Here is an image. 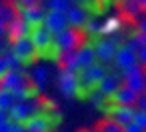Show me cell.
<instances>
[{
	"instance_id": "1",
	"label": "cell",
	"mask_w": 146,
	"mask_h": 132,
	"mask_svg": "<svg viewBox=\"0 0 146 132\" xmlns=\"http://www.w3.org/2000/svg\"><path fill=\"white\" fill-rule=\"evenodd\" d=\"M58 90L66 96V98H80L86 100V90L80 86V80L74 72H68L64 68H60L58 72Z\"/></svg>"
},
{
	"instance_id": "2",
	"label": "cell",
	"mask_w": 146,
	"mask_h": 132,
	"mask_svg": "<svg viewBox=\"0 0 146 132\" xmlns=\"http://www.w3.org/2000/svg\"><path fill=\"white\" fill-rule=\"evenodd\" d=\"M106 72H108V66L96 60L94 64L80 68L76 76H78V80H80V86L88 92V90H92V88H96V86H98V82L104 78V74H106Z\"/></svg>"
},
{
	"instance_id": "3",
	"label": "cell",
	"mask_w": 146,
	"mask_h": 132,
	"mask_svg": "<svg viewBox=\"0 0 146 132\" xmlns=\"http://www.w3.org/2000/svg\"><path fill=\"white\" fill-rule=\"evenodd\" d=\"M52 44H54L60 52L76 50V48L82 44V34H80V30H74V28L66 26L64 30L52 34Z\"/></svg>"
},
{
	"instance_id": "4",
	"label": "cell",
	"mask_w": 146,
	"mask_h": 132,
	"mask_svg": "<svg viewBox=\"0 0 146 132\" xmlns=\"http://www.w3.org/2000/svg\"><path fill=\"white\" fill-rule=\"evenodd\" d=\"M8 50L18 58L20 66H30L34 60H36V50L30 42V38H18V40H12L8 42Z\"/></svg>"
},
{
	"instance_id": "5",
	"label": "cell",
	"mask_w": 146,
	"mask_h": 132,
	"mask_svg": "<svg viewBox=\"0 0 146 132\" xmlns=\"http://www.w3.org/2000/svg\"><path fill=\"white\" fill-rule=\"evenodd\" d=\"M38 110H40V98L38 100H26V102H14L6 110V114H8V120L12 124H24V120Z\"/></svg>"
},
{
	"instance_id": "6",
	"label": "cell",
	"mask_w": 146,
	"mask_h": 132,
	"mask_svg": "<svg viewBox=\"0 0 146 132\" xmlns=\"http://www.w3.org/2000/svg\"><path fill=\"white\" fill-rule=\"evenodd\" d=\"M28 38H30V42H32V46H34V50H36V58H44L46 52H48L50 46H52V34L40 24V26L30 28Z\"/></svg>"
},
{
	"instance_id": "7",
	"label": "cell",
	"mask_w": 146,
	"mask_h": 132,
	"mask_svg": "<svg viewBox=\"0 0 146 132\" xmlns=\"http://www.w3.org/2000/svg\"><path fill=\"white\" fill-rule=\"evenodd\" d=\"M92 48H94V54H96V60L102 62V64H108L112 62L114 58V52L118 48V44L114 42L112 36H98L92 40Z\"/></svg>"
},
{
	"instance_id": "8",
	"label": "cell",
	"mask_w": 146,
	"mask_h": 132,
	"mask_svg": "<svg viewBox=\"0 0 146 132\" xmlns=\"http://www.w3.org/2000/svg\"><path fill=\"white\" fill-rule=\"evenodd\" d=\"M28 132H52V122H50V112H34L32 116H28L22 124Z\"/></svg>"
},
{
	"instance_id": "9",
	"label": "cell",
	"mask_w": 146,
	"mask_h": 132,
	"mask_svg": "<svg viewBox=\"0 0 146 132\" xmlns=\"http://www.w3.org/2000/svg\"><path fill=\"white\" fill-rule=\"evenodd\" d=\"M14 10H16V16L22 18L30 28L40 26L42 24V18H44V12H46L42 6H14Z\"/></svg>"
},
{
	"instance_id": "10",
	"label": "cell",
	"mask_w": 146,
	"mask_h": 132,
	"mask_svg": "<svg viewBox=\"0 0 146 132\" xmlns=\"http://www.w3.org/2000/svg\"><path fill=\"white\" fill-rule=\"evenodd\" d=\"M24 84H28V74L22 68L20 70H6V74L0 78V88L8 90V92H14Z\"/></svg>"
},
{
	"instance_id": "11",
	"label": "cell",
	"mask_w": 146,
	"mask_h": 132,
	"mask_svg": "<svg viewBox=\"0 0 146 132\" xmlns=\"http://www.w3.org/2000/svg\"><path fill=\"white\" fill-rule=\"evenodd\" d=\"M112 62H114V68L120 72V70H124V68H128V66L136 64V50H134V48H130L126 42H122V44L116 48Z\"/></svg>"
},
{
	"instance_id": "12",
	"label": "cell",
	"mask_w": 146,
	"mask_h": 132,
	"mask_svg": "<svg viewBox=\"0 0 146 132\" xmlns=\"http://www.w3.org/2000/svg\"><path fill=\"white\" fill-rule=\"evenodd\" d=\"M126 28V22L120 14H110L104 20H100V28H98V36H114L120 34Z\"/></svg>"
},
{
	"instance_id": "13",
	"label": "cell",
	"mask_w": 146,
	"mask_h": 132,
	"mask_svg": "<svg viewBox=\"0 0 146 132\" xmlns=\"http://www.w3.org/2000/svg\"><path fill=\"white\" fill-rule=\"evenodd\" d=\"M42 26L50 34H56V32H60V30H64L68 26L66 14L64 12H56V10H46L44 12V18H42Z\"/></svg>"
},
{
	"instance_id": "14",
	"label": "cell",
	"mask_w": 146,
	"mask_h": 132,
	"mask_svg": "<svg viewBox=\"0 0 146 132\" xmlns=\"http://www.w3.org/2000/svg\"><path fill=\"white\" fill-rule=\"evenodd\" d=\"M64 14H66V22H68V26H70V28H74V30H80V28L84 26L86 18L90 16L82 4H72Z\"/></svg>"
},
{
	"instance_id": "15",
	"label": "cell",
	"mask_w": 146,
	"mask_h": 132,
	"mask_svg": "<svg viewBox=\"0 0 146 132\" xmlns=\"http://www.w3.org/2000/svg\"><path fill=\"white\" fill-rule=\"evenodd\" d=\"M28 34H30V26H28L22 18H18V16H14V18L6 24V38H8V42L18 40V38H26Z\"/></svg>"
},
{
	"instance_id": "16",
	"label": "cell",
	"mask_w": 146,
	"mask_h": 132,
	"mask_svg": "<svg viewBox=\"0 0 146 132\" xmlns=\"http://www.w3.org/2000/svg\"><path fill=\"white\" fill-rule=\"evenodd\" d=\"M134 108H136V106H126V104H112V108H110V114H108V120H114L116 124L124 126V124L132 122Z\"/></svg>"
},
{
	"instance_id": "17",
	"label": "cell",
	"mask_w": 146,
	"mask_h": 132,
	"mask_svg": "<svg viewBox=\"0 0 146 132\" xmlns=\"http://www.w3.org/2000/svg\"><path fill=\"white\" fill-rule=\"evenodd\" d=\"M136 92H132L128 86H124V84H120L106 100L108 102H112V104H126V106H134V102H136Z\"/></svg>"
},
{
	"instance_id": "18",
	"label": "cell",
	"mask_w": 146,
	"mask_h": 132,
	"mask_svg": "<svg viewBox=\"0 0 146 132\" xmlns=\"http://www.w3.org/2000/svg\"><path fill=\"white\" fill-rule=\"evenodd\" d=\"M120 84H122V76H120L118 72H110V70H108V72L104 74V78L98 82L96 88H98V92H102V96L108 98V96H110Z\"/></svg>"
},
{
	"instance_id": "19",
	"label": "cell",
	"mask_w": 146,
	"mask_h": 132,
	"mask_svg": "<svg viewBox=\"0 0 146 132\" xmlns=\"http://www.w3.org/2000/svg\"><path fill=\"white\" fill-rule=\"evenodd\" d=\"M40 94H42V88H38V86H36V84H32V82H28V84H24V86H20L18 90H14V92H12L14 102L38 100V98H40Z\"/></svg>"
},
{
	"instance_id": "20",
	"label": "cell",
	"mask_w": 146,
	"mask_h": 132,
	"mask_svg": "<svg viewBox=\"0 0 146 132\" xmlns=\"http://www.w3.org/2000/svg\"><path fill=\"white\" fill-rule=\"evenodd\" d=\"M76 58H78V66L80 68L90 66V64L96 62V54H94V48H92V40H86V42H82L76 48Z\"/></svg>"
},
{
	"instance_id": "21",
	"label": "cell",
	"mask_w": 146,
	"mask_h": 132,
	"mask_svg": "<svg viewBox=\"0 0 146 132\" xmlns=\"http://www.w3.org/2000/svg\"><path fill=\"white\" fill-rule=\"evenodd\" d=\"M122 84L128 86V88H130L132 92H136V94L146 92V78H144V72H142V74H132V76L122 78Z\"/></svg>"
},
{
	"instance_id": "22",
	"label": "cell",
	"mask_w": 146,
	"mask_h": 132,
	"mask_svg": "<svg viewBox=\"0 0 146 132\" xmlns=\"http://www.w3.org/2000/svg\"><path fill=\"white\" fill-rule=\"evenodd\" d=\"M64 70H68V72H74V74H78V70H80V66H78V58H76V50H68V52H62V56H60V62H58Z\"/></svg>"
},
{
	"instance_id": "23",
	"label": "cell",
	"mask_w": 146,
	"mask_h": 132,
	"mask_svg": "<svg viewBox=\"0 0 146 132\" xmlns=\"http://www.w3.org/2000/svg\"><path fill=\"white\" fill-rule=\"evenodd\" d=\"M98 28H100V20L96 16H88L84 26L80 28V34H84L88 40H94V38H98Z\"/></svg>"
},
{
	"instance_id": "24",
	"label": "cell",
	"mask_w": 146,
	"mask_h": 132,
	"mask_svg": "<svg viewBox=\"0 0 146 132\" xmlns=\"http://www.w3.org/2000/svg\"><path fill=\"white\" fill-rule=\"evenodd\" d=\"M120 10H122V14L128 16V18H138V16L142 14L140 4H138V2H132V0H122V2H120Z\"/></svg>"
},
{
	"instance_id": "25",
	"label": "cell",
	"mask_w": 146,
	"mask_h": 132,
	"mask_svg": "<svg viewBox=\"0 0 146 132\" xmlns=\"http://www.w3.org/2000/svg\"><path fill=\"white\" fill-rule=\"evenodd\" d=\"M30 82L36 84L38 88H44L46 82H48V70L44 66H36L32 72H30Z\"/></svg>"
},
{
	"instance_id": "26",
	"label": "cell",
	"mask_w": 146,
	"mask_h": 132,
	"mask_svg": "<svg viewBox=\"0 0 146 132\" xmlns=\"http://www.w3.org/2000/svg\"><path fill=\"white\" fill-rule=\"evenodd\" d=\"M74 4V0H44L46 10H56V12H66Z\"/></svg>"
},
{
	"instance_id": "27",
	"label": "cell",
	"mask_w": 146,
	"mask_h": 132,
	"mask_svg": "<svg viewBox=\"0 0 146 132\" xmlns=\"http://www.w3.org/2000/svg\"><path fill=\"white\" fill-rule=\"evenodd\" d=\"M14 16H16V10H14L12 4H8V2H0V22L6 26Z\"/></svg>"
},
{
	"instance_id": "28",
	"label": "cell",
	"mask_w": 146,
	"mask_h": 132,
	"mask_svg": "<svg viewBox=\"0 0 146 132\" xmlns=\"http://www.w3.org/2000/svg\"><path fill=\"white\" fill-rule=\"evenodd\" d=\"M0 56L4 58V64H6V68H8V70H20V68H22V66H20V62H18V58L8 50V46L4 48V52L0 54Z\"/></svg>"
},
{
	"instance_id": "29",
	"label": "cell",
	"mask_w": 146,
	"mask_h": 132,
	"mask_svg": "<svg viewBox=\"0 0 146 132\" xmlns=\"http://www.w3.org/2000/svg\"><path fill=\"white\" fill-rule=\"evenodd\" d=\"M12 104H14V96H12V92L0 88V110H4V112H6Z\"/></svg>"
},
{
	"instance_id": "30",
	"label": "cell",
	"mask_w": 146,
	"mask_h": 132,
	"mask_svg": "<svg viewBox=\"0 0 146 132\" xmlns=\"http://www.w3.org/2000/svg\"><path fill=\"white\" fill-rule=\"evenodd\" d=\"M86 100H90L94 106H100L102 102H106V96H102V92H98V88H92L86 92Z\"/></svg>"
},
{
	"instance_id": "31",
	"label": "cell",
	"mask_w": 146,
	"mask_h": 132,
	"mask_svg": "<svg viewBox=\"0 0 146 132\" xmlns=\"http://www.w3.org/2000/svg\"><path fill=\"white\" fill-rule=\"evenodd\" d=\"M40 110L42 112H54V110H58V104L52 98H42L40 100Z\"/></svg>"
},
{
	"instance_id": "32",
	"label": "cell",
	"mask_w": 146,
	"mask_h": 132,
	"mask_svg": "<svg viewBox=\"0 0 146 132\" xmlns=\"http://www.w3.org/2000/svg\"><path fill=\"white\" fill-rule=\"evenodd\" d=\"M98 130H100V132H122V126L116 124L114 120H106V122H102V126H100Z\"/></svg>"
},
{
	"instance_id": "33",
	"label": "cell",
	"mask_w": 146,
	"mask_h": 132,
	"mask_svg": "<svg viewBox=\"0 0 146 132\" xmlns=\"http://www.w3.org/2000/svg\"><path fill=\"white\" fill-rule=\"evenodd\" d=\"M132 122L144 128V124H146V110H140V108H134V116H132Z\"/></svg>"
},
{
	"instance_id": "34",
	"label": "cell",
	"mask_w": 146,
	"mask_h": 132,
	"mask_svg": "<svg viewBox=\"0 0 146 132\" xmlns=\"http://www.w3.org/2000/svg\"><path fill=\"white\" fill-rule=\"evenodd\" d=\"M136 62L146 70V46H140V48L136 50Z\"/></svg>"
},
{
	"instance_id": "35",
	"label": "cell",
	"mask_w": 146,
	"mask_h": 132,
	"mask_svg": "<svg viewBox=\"0 0 146 132\" xmlns=\"http://www.w3.org/2000/svg\"><path fill=\"white\" fill-rule=\"evenodd\" d=\"M50 122H52V130H54V128H58V126L62 124V114H60L58 110L50 112Z\"/></svg>"
},
{
	"instance_id": "36",
	"label": "cell",
	"mask_w": 146,
	"mask_h": 132,
	"mask_svg": "<svg viewBox=\"0 0 146 132\" xmlns=\"http://www.w3.org/2000/svg\"><path fill=\"white\" fill-rule=\"evenodd\" d=\"M122 132H146L142 126H138V124H134V122H128V124H124L122 126Z\"/></svg>"
},
{
	"instance_id": "37",
	"label": "cell",
	"mask_w": 146,
	"mask_h": 132,
	"mask_svg": "<svg viewBox=\"0 0 146 132\" xmlns=\"http://www.w3.org/2000/svg\"><path fill=\"white\" fill-rule=\"evenodd\" d=\"M42 0H14V6H40Z\"/></svg>"
},
{
	"instance_id": "38",
	"label": "cell",
	"mask_w": 146,
	"mask_h": 132,
	"mask_svg": "<svg viewBox=\"0 0 146 132\" xmlns=\"http://www.w3.org/2000/svg\"><path fill=\"white\" fill-rule=\"evenodd\" d=\"M134 106H136V108H140V110H146V92H142V94H138V96H136Z\"/></svg>"
},
{
	"instance_id": "39",
	"label": "cell",
	"mask_w": 146,
	"mask_h": 132,
	"mask_svg": "<svg viewBox=\"0 0 146 132\" xmlns=\"http://www.w3.org/2000/svg\"><path fill=\"white\" fill-rule=\"evenodd\" d=\"M12 126H14V124H12L8 118H6V120H2V122H0V132H10V130H12Z\"/></svg>"
},
{
	"instance_id": "40",
	"label": "cell",
	"mask_w": 146,
	"mask_h": 132,
	"mask_svg": "<svg viewBox=\"0 0 146 132\" xmlns=\"http://www.w3.org/2000/svg\"><path fill=\"white\" fill-rule=\"evenodd\" d=\"M138 30H140L142 34H146V16L140 18V22H138Z\"/></svg>"
},
{
	"instance_id": "41",
	"label": "cell",
	"mask_w": 146,
	"mask_h": 132,
	"mask_svg": "<svg viewBox=\"0 0 146 132\" xmlns=\"http://www.w3.org/2000/svg\"><path fill=\"white\" fill-rule=\"evenodd\" d=\"M6 70H8V68H6V64H4V58L0 56V78H2V76L6 74Z\"/></svg>"
},
{
	"instance_id": "42",
	"label": "cell",
	"mask_w": 146,
	"mask_h": 132,
	"mask_svg": "<svg viewBox=\"0 0 146 132\" xmlns=\"http://www.w3.org/2000/svg\"><path fill=\"white\" fill-rule=\"evenodd\" d=\"M10 132H28V130H26V128H24V126H22V124H14V126H12V130H10Z\"/></svg>"
},
{
	"instance_id": "43",
	"label": "cell",
	"mask_w": 146,
	"mask_h": 132,
	"mask_svg": "<svg viewBox=\"0 0 146 132\" xmlns=\"http://www.w3.org/2000/svg\"><path fill=\"white\" fill-rule=\"evenodd\" d=\"M4 36H6V26H4L2 22H0V40H2Z\"/></svg>"
},
{
	"instance_id": "44",
	"label": "cell",
	"mask_w": 146,
	"mask_h": 132,
	"mask_svg": "<svg viewBox=\"0 0 146 132\" xmlns=\"http://www.w3.org/2000/svg\"><path fill=\"white\" fill-rule=\"evenodd\" d=\"M8 118V114L4 112V110H0V122H2V120H6Z\"/></svg>"
},
{
	"instance_id": "45",
	"label": "cell",
	"mask_w": 146,
	"mask_h": 132,
	"mask_svg": "<svg viewBox=\"0 0 146 132\" xmlns=\"http://www.w3.org/2000/svg\"><path fill=\"white\" fill-rule=\"evenodd\" d=\"M140 8H142V12H146V0H140Z\"/></svg>"
},
{
	"instance_id": "46",
	"label": "cell",
	"mask_w": 146,
	"mask_h": 132,
	"mask_svg": "<svg viewBox=\"0 0 146 132\" xmlns=\"http://www.w3.org/2000/svg\"><path fill=\"white\" fill-rule=\"evenodd\" d=\"M4 48H6V46H4L2 42H0V54H2V52H4Z\"/></svg>"
},
{
	"instance_id": "47",
	"label": "cell",
	"mask_w": 146,
	"mask_h": 132,
	"mask_svg": "<svg viewBox=\"0 0 146 132\" xmlns=\"http://www.w3.org/2000/svg\"><path fill=\"white\" fill-rule=\"evenodd\" d=\"M82 2H86V0H74V4H82Z\"/></svg>"
},
{
	"instance_id": "48",
	"label": "cell",
	"mask_w": 146,
	"mask_h": 132,
	"mask_svg": "<svg viewBox=\"0 0 146 132\" xmlns=\"http://www.w3.org/2000/svg\"><path fill=\"white\" fill-rule=\"evenodd\" d=\"M86 132H100L98 128H92V130H86Z\"/></svg>"
},
{
	"instance_id": "49",
	"label": "cell",
	"mask_w": 146,
	"mask_h": 132,
	"mask_svg": "<svg viewBox=\"0 0 146 132\" xmlns=\"http://www.w3.org/2000/svg\"><path fill=\"white\" fill-rule=\"evenodd\" d=\"M112 2H122V0H112Z\"/></svg>"
},
{
	"instance_id": "50",
	"label": "cell",
	"mask_w": 146,
	"mask_h": 132,
	"mask_svg": "<svg viewBox=\"0 0 146 132\" xmlns=\"http://www.w3.org/2000/svg\"><path fill=\"white\" fill-rule=\"evenodd\" d=\"M144 130H146V124H144Z\"/></svg>"
}]
</instances>
